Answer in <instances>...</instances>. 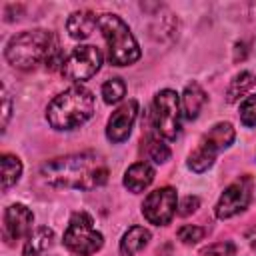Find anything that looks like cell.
<instances>
[{"mask_svg": "<svg viewBox=\"0 0 256 256\" xmlns=\"http://www.w3.org/2000/svg\"><path fill=\"white\" fill-rule=\"evenodd\" d=\"M42 178L54 188L94 190L108 180V168L94 152L70 154L48 160L40 168Z\"/></svg>", "mask_w": 256, "mask_h": 256, "instance_id": "6da1fadb", "label": "cell"}, {"mask_svg": "<svg viewBox=\"0 0 256 256\" xmlns=\"http://www.w3.org/2000/svg\"><path fill=\"white\" fill-rule=\"evenodd\" d=\"M94 112V96L84 86H72L58 94L46 110L48 124L56 130H72L84 124Z\"/></svg>", "mask_w": 256, "mask_h": 256, "instance_id": "7a4b0ae2", "label": "cell"}, {"mask_svg": "<svg viewBox=\"0 0 256 256\" xmlns=\"http://www.w3.org/2000/svg\"><path fill=\"white\" fill-rule=\"evenodd\" d=\"M56 46V38L48 30H26L14 36L6 46V60L22 70H30L40 62H46L48 54Z\"/></svg>", "mask_w": 256, "mask_h": 256, "instance_id": "3957f363", "label": "cell"}, {"mask_svg": "<svg viewBox=\"0 0 256 256\" xmlns=\"http://www.w3.org/2000/svg\"><path fill=\"white\" fill-rule=\"evenodd\" d=\"M98 28L108 44V60L114 66H128L140 58V48L128 24L116 14H100Z\"/></svg>", "mask_w": 256, "mask_h": 256, "instance_id": "277c9868", "label": "cell"}, {"mask_svg": "<svg viewBox=\"0 0 256 256\" xmlns=\"http://www.w3.org/2000/svg\"><path fill=\"white\" fill-rule=\"evenodd\" d=\"M104 244L102 234L94 228L92 216L86 212H74L64 232V246L76 256H90Z\"/></svg>", "mask_w": 256, "mask_h": 256, "instance_id": "5b68a950", "label": "cell"}, {"mask_svg": "<svg viewBox=\"0 0 256 256\" xmlns=\"http://www.w3.org/2000/svg\"><path fill=\"white\" fill-rule=\"evenodd\" d=\"M234 128L230 122H218L214 124L200 140L198 148L188 156V166L194 172H204L214 164V158L220 150L228 148L234 142Z\"/></svg>", "mask_w": 256, "mask_h": 256, "instance_id": "8992f818", "label": "cell"}, {"mask_svg": "<svg viewBox=\"0 0 256 256\" xmlns=\"http://www.w3.org/2000/svg\"><path fill=\"white\" fill-rule=\"evenodd\" d=\"M152 126L166 138L174 140L180 132V96L174 90H160L152 104Z\"/></svg>", "mask_w": 256, "mask_h": 256, "instance_id": "52a82bcc", "label": "cell"}, {"mask_svg": "<svg viewBox=\"0 0 256 256\" xmlns=\"http://www.w3.org/2000/svg\"><path fill=\"white\" fill-rule=\"evenodd\" d=\"M100 64H102V52L96 46L82 44L72 48V52L64 58V64L60 70L64 78L72 82H84L100 70Z\"/></svg>", "mask_w": 256, "mask_h": 256, "instance_id": "ba28073f", "label": "cell"}, {"mask_svg": "<svg viewBox=\"0 0 256 256\" xmlns=\"http://www.w3.org/2000/svg\"><path fill=\"white\" fill-rule=\"evenodd\" d=\"M176 212V190L170 186L152 190L142 204V214L150 224L164 226L174 218Z\"/></svg>", "mask_w": 256, "mask_h": 256, "instance_id": "9c48e42d", "label": "cell"}, {"mask_svg": "<svg viewBox=\"0 0 256 256\" xmlns=\"http://www.w3.org/2000/svg\"><path fill=\"white\" fill-rule=\"evenodd\" d=\"M252 198V180L250 178H240L236 182H232L220 196L218 204H216V216L220 220L230 218L238 212H242Z\"/></svg>", "mask_w": 256, "mask_h": 256, "instance_id": "30bf717a", "label": "cell"}, {"mask_svg": "<svg viewBox=\"0 0 256 256\" xmlns=\"http://www.w3.org/2000/svg\"><path fill=\"white\" fill-rule=\"evenodd\" d=\"M32 222H34V214L24 204L8 206L4 212V228H2L4 240L8 244H14L16 240H20L22 236H26L30 232Z\"/></svg>", "mask_w": 256, "mask_h": 256, "instance_id": "8fae6325", "label": "cell"}, {"mask_svg": "<svg viewBox=\"0 0 256 256\" xmlns=\"http://www.w3.org/2000/svg\"><path fill=\"white\" fill-rule=\"evenodd\" d=\"M136 114H138V102L136 100H128L116 112H112V116L108 120V126H106L108 140L114 142V144L124 142L130 136V130H132V124L136 120Z\"/></svg>", "mask_w": 256, "mask_h": 256, "instance_id": "7c38bea8", "label": "cell"}, {"mask_svg": "<svg viewBox=\"0 0 256 256\" xmlns=\"http://www.w3.org/2000/svg\"><path fill=\"white\" fill-rule=\"evenodd\" d=\"M152 180H154V168L148 162H136L124 174V186L130 192H142L152 184Z\"/></svg>", "mask_w": 256, "mask_h": 256, "instance_id": "4fadbf2b", "label": "cell"}, {"mask_svg": "<svg viewBox=\"0 0 256 256\" xmlns=\"http://www.w3.org/2000/svg\"><path fill=\"white\" fill-rule=\"evenodd\" d=\"M94 26H98V18L96 14H92L90 10H80V12H74L68 22H66V28H68V34L76 40H84L92 34Z\"/></svg>", "mask_w": 256, "mask_h": 256, "instance_id": "5bb4252c", "label": "cell"}, {"mask_svg": "<svg viewBox=\"0 0 256 256\" xmlns=\"http://www.w3.org/2000/svg\"><path fill=\"white\" fill-rule=\"evenodd\" d=\"M204 102H206V92L200 88V84L192 82V84H188L184 88V92H182V112H184V116L188 120H196L198 118Z\"/></svg>", "mask_w": 256, "mask_h": 256, "instance_id": "9a60e30c", "label": "cell"}, {"mask_svg": "<svg viewBox=\"0 0 256 256\" xmlns=\"http://www.w3.org/2000/svg\"><path fill=\"white\" fill-rule=\"evenodd\" d=\"M52 242H54V232L48 226H40L28 234L22 254L24 256H44V252L52 246Z\"/></svg>", "mask_w": 256, "mask_h": 256, "instance_id": "2e32d148", "label": "cell"}, {"mask_svg": "<svg viewBox=\"0 0 256 256\" xmlns=\"http://www.w3.org/2000/svg\"><path fill=\"white\" fill-rule=\"evenodd\" d=\"M150 240V232L144 226H132L120 240V254L122 256H134L140 252Z\"/></svg>", "mask_w": 256, "mask_h": 256, "instance_id": "e0dca14e", "label": "cell"}, {"mask_svg": "<svg viewBox=\"0 0 256 256\" xmlns=\"http://www.w3.org/2000/svg\"><path fill=\"white\" fill-rule=\"evenodd\" d=\"M254 84H256V76H254L252 72H240V74L234 76V80L230 82V86H228V90H226V100H228V102L240 100Z\"/></svg>", "mask_w": 256, "mask_h": 256, "instance_id": "ac0fdd59", "label": "cell"}, {"mask_svg": "<svg viewBox=\"0 0 256 256\" xmlns=\"http://www.w3.org/2000/svg\"><path fill=\"white\" fill-rule=\"evenodd\" d=\"M22 162L12 154H2V190H8L20 180Z\"/></svg>", "mask_w": 256, "mask_h": 256, "instance_id": "d6986e66", "label": "cell"}, {"mask_svg": "<svg viewBox=\"0 0 256 256\" xmlns=\"http://www.w3.org/2000/svg\"><path fill=\"white\" fill-rule=\"evenodd\" d=\"M126 94V84L122 82V78H110L108 82L102 84V96L106 104H116L124 98Z\"/></svg>", "mask_w": 256, "mask_h": 256, "instance_id": "ffe728a7", "label": "cell"}, {"mask_svg": "<svg viewBox=\"0 0 256 256\" xmlns=\"http://www.w3.org/2000/svg\"><path fill=\"white\" fill-rule=\"evenodd\" d=\"M240 122L246 128L256 126V94L248 96L242 104H240Z\"/></svg>", "mask_w": 256, "mask_h": 256, "instance_id": "44dd1931", "label": "cell"}, {"mask_svg": "<svg viewBox=\"0 0 256 256\" xmlns=\"http://www.w3.org/2000/svg\"><path fill=\"white\" fill-rule=\"evenodd\" d=\"M148 154L156 164H162L170 158V148L160 138H150L148 140Z\"/></svg>", "mask_w": 256, "mask_h": 256, "instance_id": "7402d4cb", "label": "cell"}, {"mask_svg": "<svg viewBox=\"0 0 256 256\" xmlns=\"http://www.w3.org/2000/svg\"><path fill=\"white\" fill-rule=\"evenodd\" d=\"M206 234V230L202 226H194V224H186L178 230V238L184 242V244H196L198 240H202Z\"/></svg>", "mask_w": 256, "mask_h": 256, "instance_id": "603a6c76", "label": "cell"}, {"mask_svg": "<svg viewBox=\"0 0 256 256\" xmlns=\"http://www.w3.org/2000/svg\"><path fill=\"white\" fill-rule=\"evenodd\" d=\"M234 252H236V246L232 242L224 240V242H214V244L206 246L202 250V256H234Z\"/></svg>", "mask_w": 256, "mask_h": 256, "instance_id": "cb8c5ba5", "label": "cell"}, {"mask_svg": "<svg viewBox=\"0 0 256 256\" xmlns=\"http://www.w3.org/2000/svg\"><path fill=\"white\" fill-rule=\"evenodd\" d=\"M198 206H200V200H198V196H186V198L180 202V210H178V214H180V216L192 214V212H194Z\"/></svg>", "mask_w": 256, "mask_h": 256, "instance_id": "d4e9b609", "label": "cell"}, {"mask_svg": "<svg viewBox=\"0 0 256 256\" xmlns=\"http://www.w3.org/2000/svg\"><path fill=\"white\" fill-rule=\"evenodd\" d=\"M8 118H10V98H8V92L4 90L2 92V128H6Z\"/></svg>", "mask_w": 256, "mask_h": 256, "instance_id": "484cf974", "label": "cell"}, {"mask_svg": "<svg viewBox=\"0 0 256 256\" xmlns=\"http://www.w3.org/2000/svg\"><path fill=\"white\" fill-rule=\"evenodd\" d=\"M246 52H248L246 44H244V42H238V44H236V50H234V62L244 60V58H246Z\"/></svg>", "mask_w": 256, "mask_h": 256, "instance_id": "4316f807", "label": "cell"}]
</instances>
